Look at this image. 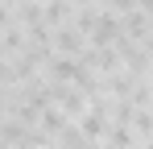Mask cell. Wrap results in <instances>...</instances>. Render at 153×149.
<instances>
[{
	"label": "cell",
	"mask_w": 153,
	"mask_h": 149,
	"mask_svg": "<svg viewBox=\"0 0 153 149\" xmlns=\"http://www.w3.org/2000/svg\"><path fill=\"white\" fill-rule=\"evenodd\" d=\"M75 120H79V133H83L87 141H100L103 133H108V116H103V112H83Z\"/></svg>",
	"instance_id": "obj_1"
},
{
	"label": "cell",
	"mask_w": 153,
	"mask_h": 149,
	"mask_svg": "<svg viewBox=\"0 0 153 149\" xmlns=\"http://www.w3.org/2000/svg\"><path fill=\"white\" fill-rule=\"evenodd\" d=\"M8 4H21V0H8Z\"/></svg>",
	"instance_id": "obj_3"
},
{
	"label": "cell",
	"mask_w": 153,
	"mask_h": 149,
	"mask_svg": "<svg viewBox=\"0 0 153 149\" xmlns=\"http://www.w3.org/2000/svg\"><path fill=\"white\" fill-rule=\"evenodd\" d=\"M79 4H100V0H79Z\"/></svg>",
	"instance_id": "obj_2"
}]
</instances>
